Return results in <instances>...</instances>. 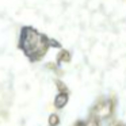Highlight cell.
Wrapping results in <instances>:
<instances>
[{
  "mask_svg": "<svg viewBox=\"0 0 126 126\" xmlns=\"http://www.w3.org/2000/svg\"><path fill=\"white\" fill-rule=\"evenodd\" d=\"M20 46L26 52V54L30 56L31 58H38L45 54V52L49 47L46 38L37 31L31 30V29H25L22 34V39H20Z\"/></svg>",
  "mask_w": 126,
  "mask_h": 126,
  "instance_id": "obj_1",
  "label": "cell"
}]
</instances>
